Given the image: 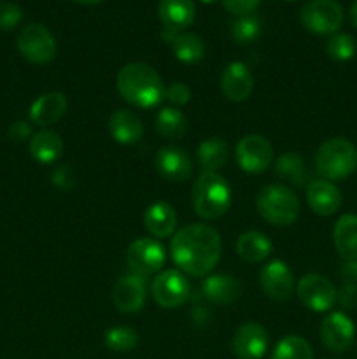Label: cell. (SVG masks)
<instances>
[{"instance_id":"6da1fadb","label":"cell","mask_w":357,"mask_h":359,"mask_svg":"<svg viewBox=\"0 0 357 359\" xmlns=\"http://www.w3.org/2000/svg\"><path fill=\"white\" fill-rule=\"evenodd\" d=\"M172 259L182 272L203 277L212 272L220 259L223 242L219 231L206 223H195L175 231L170 242Z\"/></svg>"},{"instance_id":"7a4b0ae2","label":"cell","mask_w":357,"mask_h":359,"mask_svg":"<svg viewBox=\"0 0 357 359\" xmlns=\"http://www.w3.org/2000/svg\"><path fill=\"white\" fill-rule=\"evenodd\" d=\"M115 86L122 100L140 109H153L164 98V83L150 65L132 62L121 67L115 77Z\"/></svg>"},{"instance_id":"3957f363","label":"cell","mask_w":357,"mask_h":359,"mask_svg":"<svg viewBox=\"0 0 357 359\" xmlns=\"http://www.w3.org/2000/svg\"><path fill=\"white\" fill-rule=\"evenodd\" d=\"M191 200L202 219H219L231 207V188L217 172H202L192 184Z\"/></svg>"},{"instance_id":"277c9868","label":"cell","mask_w":357,"mask_h":359,"mask_svg":"<svg viewBox=\"0 0 357 359\" xmlns=\"http://www.w3.org/2000/svg\"><path fill=\"white\" fill-rule=\"evenodd\" d=\"M315 168L328 181H340L357 168V147L345 137H332L315 151Z\"/></svg>"},{"instance_id":"5b68a950","label":"cell","mask_w":357,"mask_h":359,"mask_svg":"<svg viewBox=\"0 0 357 359\" xmlns=\"http://www.w3.org/2000/svg\"><path fill=\"white\" fill-rule=\"evenodd\" d=\"M255 207L259 216L273 226H290L301 212L300 198L284 184H268L259 189Z\"/></svg>"},{"instance_id":"8992f818","label":"cell","mask_w":357,"mask_h":359,"mask_svg":"<svg viewBox=\"0 0 357 359\" xmlns=\"http://www.w3.org/2000/svg\"><path fill=\"white\" fill-rule=\"evenodd\" d=\"M301 25L315 35H335L343 25V7L338 0H308L300 13Z\"/></svg>"},{"instance_id":"52a82bcc","label":"cell","mask_w":357,"mask_h":359,"mask_svg":"<svg viewBox=\"0 0 357 359\" xmlns=\"http://www.w3.org/2000/svg\"><path fill=\"white\" fill-rule=\"evenodd\" d=\"M16 44L21 56L35 65H46L56 56V39L44 25H27L18 35Z\"/></svg>"},{"instance_id":"ba28073f","label":"cell","mask_w":357,"mask_h":359,"mask_svg":"<svg viewBox=\"0 0 357 359\" xmlns=\"http://www.w3.org/2000/svg\"><path fill=\"white\" fill-rule=\"evenodd\" d=\"M296 294L312 312H328L338 302V290L322 273H307L296 283Z\"/></svg>"},{"instance_id":"9c48e42d","label":"cell","mask_w":357,"mask_h":359,"mask_svg":"<svg viewBox=\"0 0 357 359\" xmlns=\"http://www.w3.org/2000/svg\"><path fill=\"white\" fill-rule=\"evenodd\" d=\"M164 259H167L164 248L156 238H136L126 249V265L130 273H135L144 279L160 272L164 265Z\"/></svg>"},{"instance_id":"30bf717a","label":"cell","mask_w":357,"mask_h":359,"mask_svg":"<svg viewBox=\"0 0 357 359\" xmlns=\"http://www.w3.org/2000/svg\"><path fill=\"white\" fill-rule=\"evenodd\" d=\"M150 294L163 309H178L191 297V284L178 270H164L153 279Z\"/></svg>"},{"instance_id":"8fae6325","label":"cell","mask_w":357,"mask_h":359,"mask_svg":"<svg viewBox=\"0 0 357 359\" xmlns=\"http://www.w3.org/2000/svg\"><path fill=\"white\" fill-rule=\"evenodd\" d=\"M259 284L268 298L275 302H286L296 291L293 270L282 259H273L266 263L259 272Z\"/></svg>"},{"instance_id":"7c38bea8","label":"cell","mask_w":357,"mask_h":359,"mask_svg":"<svg viewBox=\"0 0 357 359\" xmlns=\"http://www.w3.org/2000/svg\"><path fill=\"white\" fill-rule=\"evenodd\" d=\"M237 163L247 174H261L273 163V147L261 135H247L237 146Z\"/></svg>"},{"instance_id":"4fadbf2b","label":"cell","mask_w":357,"mask_h":359,"mask_svg":"<svg viewBox=\"0 0 357 359\" xmlns=\"http://www.w3.org/2000/svg\"><path fill=\"white\" fill-rule=\"evenodd\" d=\"M356 339V326L343 312H331L321 323V340L326 349L332 353H345Z\"/></svg>"},{"instance_id":"5bb4252c","label":"cell","mask_w":357,"mask_h":359,"mask_svg":"<svg viewBox=\"0 0 357 359\" xmlns=\"http://www.w3.org/2000/svg\"><path fill=\"white\" fill-rule=\"evenodd\" d=\"M231 349L238 359H261L268 349V332L259 323H244L231 339Z\"/></svg>"},{"instance_id":"9a60e30c","label":"cell","mask_w":357,"mask_h":359,"mask_svg":"<svg viewBox=\"0 0 357 359\" xmlns=\"http://www.w3.org/2000/svg\"><path fill=\"white\" fill-rule=\"evenodd\" d=\"M146 297V279L135 276V273L122 276L112 290V302H114L115 309L122 314H135V312L142 311Z\"/></svg>"},{"instance_id":"2e32d148","label":"cell","mask_w":357,"mask_h":359,"mask_svg":"<svg viewBox=\"0 0 357 359\" xmlns=\"http://www.w3.org/2000/svg\"><path fill=\"white\" fill-rule=\"evenodd\" d=\"M158 174L170 182H184L192 175L191 156L177 146L161 147L154 158Z\"/></svg>"},{"instance_id":"e0dca14e","label":"cell","mask_w":357,"mask_h":359,"mask_svg":"<svg viewBox=\"0 0 357 359\" xmlns=\"http://www.w3.org/2000/svg\"><path fill=\"white\" fill-rule=\"evenodd\" d=\"M307 203L318 216H332L342 207V191L328 179H314L307 184Z\"/></svg>"},{"instance_id":"ac0fdd59","label":"cell","mask_w":357,"mask_h":359,"mask_svg":"<svg viewBox=\"0 0 357 359\" xmlns=\"http://www.w3.org/2000/svg\"><path fill=\"white\" fill-rule=\"evenodd\" d=\"M254 90V77L241 62H231L220 74V91L231 102L247 100Z\"/></svg>"},{"instance_id":"d6986e66","label":"cell","mask_w":357,"mask_h":359,"mask_svg":"<svg viewBox=\"0 0 357 359\" xmlns=\"http://www.w3.org/2000/svg\"><path fill=\"white\" fill-rule=\"evenodd\" d=\"M66 109H69V102L65 95L59 91H49V93L41 95L30 105V121L37 126L55 125L65 116Z\"/></svg>"},{"instance_id":"ffe728a7","label":"cell","mask_w":357,"mask_h":359,"mask_svg":"<svg viewBox=\"0 0 357 359\" xmlns=\"http://www.w3.org/2000/svg\"><path fill=\"white\" fill-rule=\"evenodd\" d=\"M108 132L118 144L132 146L142 139L144 125L139 116L130 109H118L108 118Z\"/></svg>"},{"instance_id":"44dd1931","label":"cell","mask_w":357,"mask_h":359,"mask_svg":"<svg viewBox=\"0 0 357 359\" xmlns=\"http://www.w3.org/2000/svg\"><path fill=\"white\" fill-rule=\"evenodd\" d=\"M203 294L216 305H231L244 293V286L237 277L230 273L209 276L202 286Z\"/></svg>"},{"instance_id":"7402d4cb","label":"cell","mask_w":357,"mask_h":359,"mask_svg":"<svg viewBox=\"0 0 357 359\" xmlns=\"http://www.w3.org/2000/svg\"><path fill=\"white\" fill-rule=\"evenodd\" d=\"M158 14L164 28L178 32L191 27L196 18V7L192 0H160Z\"/></svg>"},{"instance_id":"603a6c76","label":"cell","mask_w":357,"mask_h":359,"mask_svg":"<svg viewBox=\"0 0 357 359\" xmlns=\"http://www.w3.org/2000/svg\"><path fill=\"white\" fill-rule=\"evenodd\" d=\"M147 231L156 238H167L175 235L177 230V212L167 202H156L147 207L144 216Z\"/></svg>"},{"instance_id":"cb8c5ba5","label":"cell","mask_w":357,"mask_h":359,"mask_svg":"<svg viewBox=\"0 0 357 359\" xmlns=\"http://www.w3.org/2000/svg\"><path fill=\"white\" fill-rule=\"evenodd\" d=\"M332 242L345 262H357V214H343L336 221Z\"/></svg>"},{"instance_id":"d4e9b609","label":"cell","mask_w":357,"mask_h":359,"mask_svg":"<svg viewBox=\"0 0 357 359\" xmlns=\"http://www.w3.org/2000/svg\"><path fill=\"white\" fill-rule=\"evenodd\" d=\"M30 153L38 163L51 165L59 160L63 153V140L55 130H41L30 139Z\"/></svg>"},{"instance_id":"484cf974","label":"cell","mask_w":357,"mask_h":359,"mask_svg":"<svg viewBox=\"0 0 357 359\" xmlns=\"http://www.w3.org/2000/svg\"><path fill=\"white\" fill-rule=\"evenodd\" d=\"M272 241L261 231H244L237 241V252L245 263H261L272 255Z\"/></svg>"},{"instance_id":"4316f807","label":"cell","mask_w":357,"mask_h":359,"mask_svg":"<svg viewBox=\"0 0 357 359\" xmlns=\"http://www.w3.org/2000/svg\"><path fill=\"white\" fill-rule=\"evenodd\" d=\"M227 158H230V146L219 137L203 140L196 151V160L202 172H217L226 165Z\"/></svg>"},{"instance_id":"83f0119b","label":"cell","mask_w":357,"mask_h":359,"mask_svg":"<svg viewBox=\"0 0 357 359\" xmlns=\"http://www.w3.org/2000/svg\"><path fill=\"white\" fill-rule=\"evenodd\" d=\"M275 174L289 184L303 188L307 182V167L298 153H284L275 161Z\"/></svg>"},{"instance_id":"f1b7e54d","label":"cell","mask_w":357,"mask_h":359,"mask_svg":"<svg viewBox=\"0 0 357 359\" xmlns=\"http://www.w3.org/2000/svg\"><path fill=\"white\" fill-rule=\"evenodd\" d=\"M156 130L168 140H177L188 132V119L177 107H163L156 116Z\"/></svg>"},{"instance_id":"f546056e","label":"cell","mask_w":357,"mask_h":359,"mask_svg":"<svg viewBox=\"0 0 357 359\" xmlns=\"http://www.w3.org/2000/svg\"><path fill=\"white\" fill-rule=\"evenodd\" d=\"M172 49H174L175 58L188 65L202 62L205 56V44L195 34H177L172 41Z\"/></svg>"},{"instance_id":"4dcf8cb0","label":"cell","mask_w":357,"mask_h":359,"mask_svg":"<svg viewBox=\"0 0 357 359\" xmlns=\"http://www.w3.org/2000/svg\"><path fill=\"white\" fill-rule=\"evenodd\" d=\"M272 359H314V349L300 335H287L273 349Z\"/></svg>"},{"instance_id":"1f68e13d","label":"cell","mask_w":357,"mask_h":359,"mask_svg":"<svg viewBox=\"0 0 357 359\" xmlns=\"http://www.w3.org/2000/svg\"><path fill=\"white\" fill-rule=\"evenodd\" d=\"M104 342L114 353H128L139 346V333L130 326H114L105 332Z\"/></svg>"},{"instance_id":"d6a6232c","label":"cell","mask_w":357,"mask_h":359,"mask_svg":"<svg viewBox=\"0 0 357 359\" xmlns=\"http://www.w3.org/2000/svg\"><path fill=\"white\" fill-rule=\"evenodd\" d=\"M343 287L338 291V302L345 309H352L357 304V262H345L340 269Z\"/></svg>"},{"instance_id":"836d02e7","label":"cell","mask_w":357,"mask_h":359,"mask_svg":"<svg viewBox=\"0 0 357 359\" xmlns=\"http://www.w3.org/2000/svg\"><path fill=\"white\" fill-rule=\"evenodd\" d=\"M261 20L255 14H248V16H240L237 21H233L231 37L238 44H251L261 35Z\"/></svg>"},{"instance_id":"e575fe53","label":"cell","mask_w":357,"mask_h":359,"mask_svg":"<svg viewBox=\"0 0 357 359\" xmlns=\"http://www.w3.org/2000/svg\"><path fill=\"white\" fill-rule=\"evenodd\" d=\"M357 46L352 35L349 34H335L329 37L326 44V53L335 62H350L356 56Z\"/></svg>"},{"instance_id":"d590c367","label":"cell","mask_w":357,"mask_h":359,"mask_svg":"<svg viewBox=\"0 0 357 359\" xmlns=\"http://www.w3.org/2000/svg\"><path fill=\"white\" fill-rule=\"evenodd\" d=\"M23 11L13 2H0V32H9L21 21Z\"/></svg>"},{"instance_id":"8d00e7d4","label":"cell","mask_w":357,"mask_h":359,"mask_svg":"<svg viewBox=\"0 0 357 359\" xmlns=\"http://www.w3.org/2000/svg\"><path fill=\"white\" fill-rule=\"evenodd\" d=\"M51 182L59 189H72L77 184L76 172H74L70 165H59V167L52 170Z\"/></svg>"},{"instance_id":"74e56055","label":"cell","mask_w":357,"mask_h":359,"mask_svg":"<svg viewBox=\"0 0 357 359\" xmlns=\"http://www.w3.org/2000/svg\"><path fill=\"white\" fill-rule=\"evenodd\" d=\"M164 98H167L170 104L182 107V105H186L191 100V90H189L188 84L184 83H172L168 84L167 90H164Z\"/></svg>"},{"instance_id":"f35d334b","label":"cell","mask_w":357,"mask_h":359,"mask_svg":"<svg viewBox=\"0 0 357 359\" xmlns=\"http://www.w3.org/2000/svg\"><path fill=\"white\" fill-rule=\"evenodd\" d=\"M261 0H223V6L233 16H248L258 9Z\"/></svg>"},{"instance_id":"ab89813d","label":"cell","mask_w":357,"mask_h":359,"mask_svg":"<svg viewBox=\"0 0 357 359\" xmlns=\"http://www.w3.org/2000/svg\"><path fill=\"white\" fill-rule=\"evenodd\" d=\"M31 137V126L27 121H16L9 128V139L13 142H23Z\"/></svg>"},{"instance_id":"60d3db41","label":"cell","mask_w":357,"mask_h":359,"mask_svg":"<svg viewBox=\"0 0 357 359\" xmlns=\"http://www.w3.org/2000/svg\"><path fill=\"white\" fill-rule=\"evenodd\" d=\"M349 16H350V21H352V25H354V27L357 28V0H354V2H352V6H350Z\"/></svg>"},{"instance_id":"b9f144b4","label":"cell","mask_w":357,"mask_h":359,"mask_svg":"<svg viewBox=\"0 0 357 359\" xmlns=\"http://www.w3.org/2000/svg\"><path fill=\"white\" fill-rule=\"evenodd\" d=\"M77 4H84V6H91V4H98V2H104V0H74Z\"/></svg>"},{"instance_id":"7bdbcfd3","label":"cell","mask_w":357,"mask_h":359,"mask_svg":"<svg viewBox=\"0 0 357 359\" xmlns=\"http://www.w3.org/2000/svg\"><path fill=\"white\" fill-rule=\"evenodd\" d=\"M203 4H214V2H217V0H202Z\"/></svg>"},{"instance_id":"ee69618b","label":"cell","mask_w":357,"mask_h":359,"mask_svg":"<svg viewBox=\"0 0 357 359\" xmlns=\"http://www.w3.org/2000/svg\"><path fill=\"white\" fill-rule=\"evenodd\" d=\"M286 2H296V0H286Z\"/></svg>"}]
</instances>
